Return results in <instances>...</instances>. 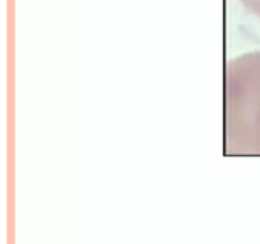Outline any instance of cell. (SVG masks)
<instances>
[{
    "label": "cell",
    "instance_id": "1",
    "mask_svg": "<svg viewBox=\"0 0 260 244\" xmlns=\"http://www.w3.org/2000/svg\"><path fill=\"white\" fill-rule=\"evenodd\" d=\"M225 141L229 155H260V52L226 65Z\"/></svg>",
    "mask_w": 260,
    "mask_h": 244
},
{
    "label": "cell",
    "instance_id": "2",
    "mask_svg": "<svg viewBox=\"0 0 260 244\" xmlns=\"http://www.w3.org/2000/svg\"><path fill=\"white\" fill-rule=\"evenodd\" d=\"M248 12L260 18V0H240Z\"/></svg>",
    "mask_w": 260,
    "mask_h": 244
}]
</instances>
